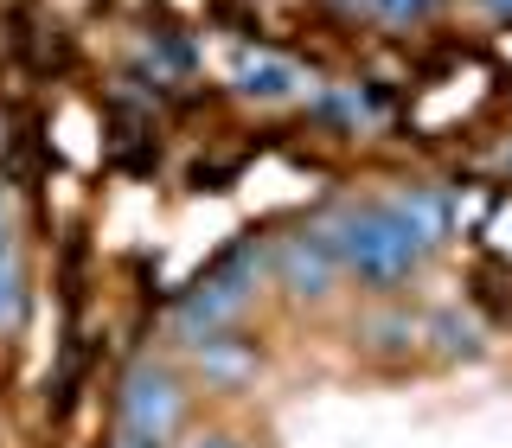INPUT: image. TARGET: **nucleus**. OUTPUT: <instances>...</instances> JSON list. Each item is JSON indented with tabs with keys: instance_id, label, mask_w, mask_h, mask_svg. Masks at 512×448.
Returning a JSON list of instances; mask_svg holds the SVG:
<instances>
[{
	"instance_id": "nucleus-2",
	"label": "nucleus",
	"mask_w": 512,
	"mask_h": 448,
	"mask_svg": "<svg viewBox=\"0 0 512 448\" xmlns=\"http://www.w3.org/2000/svg\"><path fill=\"white\" fill-rule=\"evenodd\" d=\"M256 276H263V256H256V250H231L199 288H186V295H180V308H173V333H180L186 346L212 340V333H231L237 314L250 308Z\"/></svg>"
},
{
	"instance_id": "nucleus-7",
	"label": "nucleus",
	"mask_w": 512,
	"mask_h": 448,
	"mask_svg": "<svg viewBox=\"0 0 512 448\" xmlns=\"http://www.w3.org/2000/svg\"><path fill=\"white\" fill-rule=\"evenodd\" d=\"M391 212L404 218V231L416 237V244H423V256L442 244L448 237V199L442 192H429V186H410V192H397L391 199Z\"/></svg>"
},
{
	"instance_id": "nucleus-12",
	"label": "nucleus",
	"mask_w": 512,
	"mask_h": 448,
	"mask_svg": "<svg viewBox=\"0 0 512 448\" xmlns=\"http://www.w3.org/2000/svg\"><path fill=\"white\" fill-rule=\"evenodd\" d=\"M480 13H493V20H512V0H480Z\"/></svg>"
},
{
	"instance_id": "nucleus-11",
	"label": "nucleus",
	"mask_w": 512,
	"mask_h": 448,
	"mask_svg": "<svg viewBox=\"0 0 512 448\" xmlns=\"http://www.w3.org/2000/svg\"><path fill=\"white\" fill-rule=\"evenodd\" d=\"M20 308H26V276H20L13 256H0V327H13Z\"/></svg>"
},
{
	"instance_id": "nucleus-16",
	"label": "nucleus",
	"mask_w": 512,
	"mask_h": 448,
	"mask_svg": "<svg viewBox=\"0 0 512 448\" xmlns=\"http://www.w3.org/2000/svg\"><path fill=\"white\" fill-rule=\"evenodd\" d=\"M346 7H365V0H346Z\"/></svg>"
},
{
	"instance_id": "nucleus-10",
	"label": "nucleus",
	"mask_w": 512,
	"mask_h": 448,
	"mask_svg": "<svg viewBox=\"0 0 512 448\" xmlns=\"http://www.w3.org/2000/svg\"><path fill=\"white\" fill-rule=\"evenodd\" d=\"M365 340H372V352H410L416 340H423V320H410V314L384 308V314L365 320Z\"/></svg>"
},
{
	"instance_id": "nucleus-6",
	"label": "nucleus",
	"mask_w": 512,
	"mask_h": 448,
	"mask_svg": "<svg viewBox=\"0 0 512 448\" xmlns=\"http://www.w3.org/2000/svg\"><path fill=\"white\" fill-rule=\"evenodd\" d=\"M192 352H199L205 384H218V391H237L244 378H256V346L237 340V333H212V340H199Z\"/></svg>"
},
{
	"instance_id": "nucleus-3",
	"label": "nucleus",
	"mask_w": 512,
	"mask_h": 448,
	"mask_svg": "<svg viewBox=\"0 0 512 448\" xmlns=\"http://www.w3.org/2000/svg\"><path fill=\"white\" fill-rule=\"evenodd\" d=\"M116 416L128 436H148V442H173L186 423V384L167 372V365H135L116 391Z\"/></svg>"
},
{
	"instance_id": "nucleus-15",
	"label": "nucleus",
	"mask_w": 512,
	"mask_h": 448,
	"mask_svg": "<svg viewBox=\"0 0 512 448\" xmlns=\"http://www.w3.org/2000/svg\"><path fill=\"white\" fill-rule=\"evenodd\" d=\"M0 224H7V199H0Z\"/></svg>"
},
{
	"instance_id": "nucleus-8",
	"label": "nucleus",
	"mask_w": 512,
	"mask_h": 448,
	"mask_svg": "<svg viewBox=\"0 0 512 448\" xmlns=\"http://www.w3.org/2000/svg\"><path fill=\"white\" fill-rule=\"evenodd\" d=\"M423 340H436L442 359H474L480 352V327L468 314H429L423 320Z\"/></svg>"
},
{
	"instance_id": "nucleus-4",
	"label": "nucleus",
	"mask_w": 512,
	"mask_h": 448,
	"mask_svg": "<svg viewBox=\"0 0 512 448\" xmlns=\"http://www.w3.org/2000/svg\"><path fill=\"white\" fill-rule=\"evenodd\" d=\"M276 269H282V282L295 288V295H333V282H340V256H333V244L320 237V224L314 231H295V237H282V250H276Z\"/></svg>"
},
{
	"instance_id": "nucleus-1",
	"label": "nucleus",
	"mask_w": 512,
	"mask_h": 448,
	"mask_svg": "<svg viewBox=\"0 0 512 448\" xmlns=\"http://www.w3.org/2000/svg\"><path fill=\"white\" fill-rule=\"evenodd\" d=\"M320 237L333 244L346 276H359L365 288H397L423 263V244L404 231V218L391 212V199L384 205H346V212H333L320 224Z\"/></svg>"
},
{
	"instance_id": "nucleus-5",
	"label": "nucleus",
	"mask_w": 512,
	"mask_h": 448,
	"mask_svg": "<svg viewBox=\"0 0 512 448\" xmlns=\"http://www.w3.org/2000/svg\"><path fill=\"white\" fill-rule=\"evenodd\" d=\"M231 90L250 103H295L308 90V71L282 52H237L231 58Z\"/></svg>"
},
{
	"instance_id": "nucleus-13",
	"label": "nucleus",
	"mask_w": 512,
	"mask_h": 448,
	"mask_svg": "<svg viewBox=\"0 0 512 448\" xmlns=\"http://www.w3.org/2000/svg\"><path fill=\"white\" fill-rule=\"evenodd\" d=\"M186 448H244V442H231V436H199V442H186Z\"/></svg>"
},
{
	"instance_id": "nucleus-9",
	"label": "nucleus",
	"mask_w": 512,
	"mask_h": 448,
	"mask_svg": "<svg viewBox=\"0 0 512 448\" xmlns=\"http://www.w3.org/2000/svg\"><path fill=\"white\" fill-rule=\"evenodd\" d=\"M320 116L340 122V128H372L378 109H372V96H365L359 84H333V90H320Z\"/></svg>"
},
{
	"instance_id": "nucleus-14",
	"label": "nucleus",
	"mask_w": 512,
	"mask_h": 448,
	"mask_svg": "<svg viewBox=\"0 0 512 448\" xmlns=\"http://www.w3.org/2000/svg\"><path fill=\"white\" fill-rule=\"evenodd\" d=\"M116 448H167V442H148V436H128V429H122V442Z\"/></svg>"
}]
</instances>
